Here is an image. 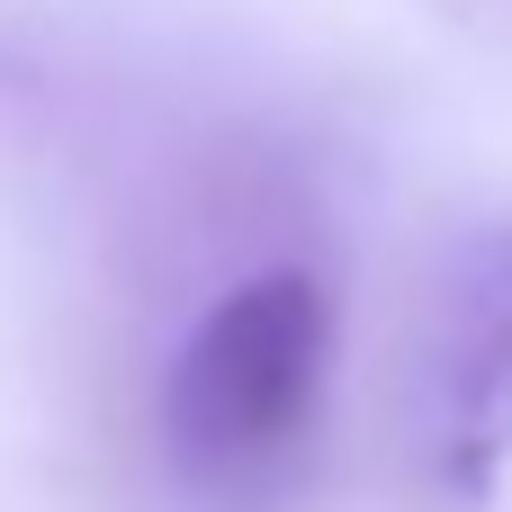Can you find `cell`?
Instances as JSON below:
<instances>
[{"mask_svg":"<svg viewBox=\"0 0 512 512\" xmlns=\"http://www.w3.org/2000/svg\"><path fill=\"white\" fill-rule=\"evenodd\" d=\"M324 360H333V297L306 270L243 279L234 297L198 315V333L171 360V387H162L171 450L207 477L288 459L297 432L315 423Z\"/></svg>","mask_w":512,"mask_h":512,"instance_id":"obj_1","label":"cell"}]
</instances>
